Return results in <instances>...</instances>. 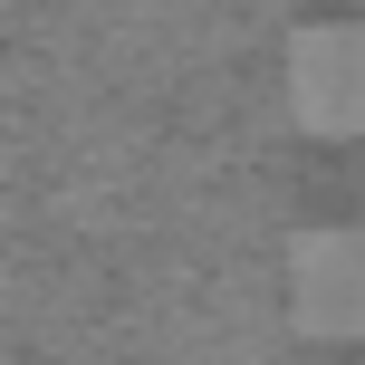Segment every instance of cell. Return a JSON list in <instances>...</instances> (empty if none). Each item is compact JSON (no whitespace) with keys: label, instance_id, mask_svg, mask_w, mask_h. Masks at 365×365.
Listing matches in <instances>:
<instances>
[{"label":"cell","instance_id":"2","mask_svg":"<svg viewBox=\"0 0 365 365\" xmlns=\"http://www.w3.org/2000/svg\"><path fill=\"white\" fill-rule=\"evenodd\" d=\"M289 317L317 346H365V221L289 240Z\"/></svg>","mask_w":365,"mask_h":365},{"label":"cell","instance_id":"1","mask_svg":"<svg viewBox=\"0 0 365 365\" xmlns=\"http://www.w3.org/2000/svg\"><path fill=\"white\" fill-rule=\"evenodd\" d=\"M289 115L317 145L365 135V19H308L289 38Z\"/></svg>","mask_w":365,"mask_h":365}]
</instances>
